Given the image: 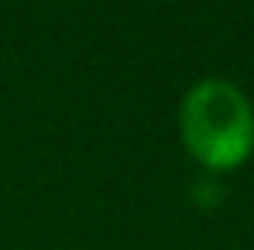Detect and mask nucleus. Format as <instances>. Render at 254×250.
Wrapping results in <instances>:
<instances>
[{"instance_id":"f257e3e1","label":"nucleus","mask_w":254,"mask_h":250,"mask_svg":"<svg viewBox=\"0 0 254 250\" xmlns=\"http://www.w3.org/2000/svg\"><path fill=\"white\" fill-rule=\"evenodd\" d=\"M186 151L213 171H230L254 151V110L227 79H203L182 100Z\"/></svg>"}]
</instances>
